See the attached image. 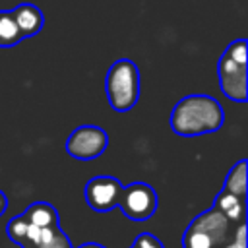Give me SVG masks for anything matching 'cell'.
<instances>
[{
    "instance_id": "cell-1",
    "label": "cell",
    "mask_w": 248,
    "mask_h": 248,
    "mask_svg": "<svg viewBox=\"0 0 248 248\" xmlns=\"http://www.w3.org/2000/svg\"><path fill=\"white\" fill-rule=\"evenodd\" d=\"M170 130L184 138L217 132L225 122L221 103L209 95H186L170 112Z\"/></svg>"
},
{
    "instance_id": "cell-2",
    "label": "cell",
    "mask_w": 248,
    "mask_h": 248,
    "mask_svg": "<svg viewBox=\"0 0 248 248\" xmlns=\"http://www.w3.org/2000/svg\"><path fill=\"white\" fill-rule=\"evenodd\" d=\"M219 85L227 99L246 103L248 99V70H246V39L232 41L219 58Z\"/></svg>"
},
{
    "instance_id": "cell-3",
    "label": "cell",
    "mask_w": 248,
    "mask_h": 248,
    "mask_svg": "<svg viewBox=\"0 0 248 248\" xmlns=\"http://www.w3.org/2000/svg\"><path fill=\"white\" fill-rule=\"evenodd\" d=\"M105 93L116 112H128L140 99V70L128 60H116L105 76Z\"/></svg>"
},
{
    "instance_id": "cell-4",
    "label": "cell",
    "mask_w": 248,
    "mask_h": 248,
    "mask_svg": "<svg viewBox=\"0 0 248 248\" xmlns=\"http://www.w3.org/2000/svg\"><path fill=\"white\" fill-rule=\"evenodd\" d=\"M231 236V221L217 207L192 219L182 234V248H221Z\"/></svg>"
},
{
    "instance_id": "cell-5",
    "label": "cell",
    "mask_w": 248,
    "mask_h": 248,
    "mask_svg": "<svg viewBox=\"0 0 248 248\" xmlns=\"http://www.w3.org/2000/svg\"><path fill=\"white\" fill-rule=\"evenodd\" d=\"M157 192L145 182H132L122 186L118 205L120 211L132 221H147L157 211Z\"/></svg>"
},
{
    "instance_id": "cell-6",
    "label": "cell",
    "mask_w": 248,
    "mask_h": 248,
    "mask_svg": "<svg viewBox=\"0 0 248 248\" xmlns=\"http://www.w3.org/2000/svg\"><path fill=\"white\" fill-rule=\"evenodd\" d=\"M108 136L99 126H78L66 140V151L78 161H91L103 155Z\"/></svg>"
},
{
    "instance_id": "cell-7",
    "label": "cell",
    "mask_w": 248,
    "mask_h": 248,
    "mask_svg": "<svg viewBox=\"0 0 248 248\" xmlns=\"http://www.w3.org/2000/svg\"><path fill=\"white\" fill-rule=\"evenodd\" d=\"M120 192H122V182L118 178L101 174V176H93L91 180H87L83 196L91 209L105 213L118 205Z\"/></svg>"
},
{
    "instance_id": "cell-8",
    "label": "cell",
    "mask_w": 248,
    "mask_h": 248,
    "mask_svg": "<svg viewBox=\"0 0 248 248\" xmlns=\"http://www.w3.org/2000/svg\"><path fill=\"white\" fill-rule=\"evenodd\" d=\"M12 16H14V21L21 33L23 39L27 37H35L41 29H43V23H45V16L43 12L35 6V4H19L12 10Z\"/></svg>"
},
{
    "instance_id": "cell-9",
    "label": "cell",
    "mask_w": 248,
    "mask_h": 248,
    "mask_svg": "<svg viewBox=\"0 0 248 248\" xmlns=\"http://www.w3.org/2000/svg\"><path fill=\"white\" fill-rule=\"evenodd\" d=\"M246 200L234 196V194H229V192H221L217 198H215V203L213 207H217L219 211L225 213V217L231 221V223H240L244 221V213H246Z\"/></svg>"
},
{
    "instance_id": "cell-10",
    "label": "cell",
    "mask_w": 248,
    "mask_h": 248,
    "mask_svg": "<svg viewBox=\"0 0 248 248\" xmlns=\"http://www.w3.org/2000/svg\"><path fill=\"white\" fill-rule=\"evenodd\" d=\"M23 217L29 223L37 225V227H54V225H58V211L54 209V205H50L46 202L31 203L23 211Z\"/></svg>"
},
{
    "instance_id": "cell-11",
    "label": "cell",
    "mask_w": 248,
    "mask_h": 248,
    "mask_svg": "<svg viewBox=\"0 0 248 248\" xmlns=\"http://www.w3.org/2000/svg\"><path fill=\"white\" fill-rule=\"evenodd\" d=\"M246 170H248V163L246 159H240L227 174L225 178V186L223 190L229 194H234L242 200H246Z\"/></svg>"
},
{
    "instance_id": "cell-12",
    "label": "cell",
    "mask_w": 248,
    "mask_h": 248,
    "mask_svg": "<svg viewBox=\"0 0 248 248\" xmlns=\"http://www.w3.org/2000/svg\"><path fill=\"white\" fill-rule=\"evenodd\" d=\"M23 37L14 21L12 10H0V48H10L21 43Z\"/></svg>"
},
{
    "instance_id": "cell-13",
    "label": "cell",
    "mask_w": 248,
    "mask_h": 248,
    "mask_svg": "<svg viewBox=\"0 0 248 248\" xmlns=\"http://www.w3.org/2000/svg\"><path fill=\"white\" fill-rule=\"evenodd\" d=\"M6 232H8V236H10L14 242H17L21 248L27 246V219L23 217V213H21L19 217H14V219L8 223Z\"/></svg>"
},
{
    "instance_id": "cell-14",
    "label": "cell",
    "mask_w": 248,
    "mask_h": 248,
    "mask_svg": "<svg viewBox=\"0 0 248 248\" xmlns=\"http://www.w3.org/2000/svg\"><path fill=\"white\" fill-rule=\"evenodd\" d=\"M221 248H246V223L244 221L238 223L232 236H229Z\"/></svg>"
},
{
    "instance_id": "cell-15",
    "label": "cell",
    "mask_w": 248,
    "mask_h": 248,
    "mask_svg": "<svg viewBox=\"0 0 248 248\" xmlns=\"http://www.w3.org/2000/svg\"><path fill=\"white\" fill-rule=\"evenodd\" d=\"M132 248H163V244L149 232H143L140 234L136 240H134V246Z\"/></svg>"
},
{
    "instance_id": "cell-16",
    "label": "cell",
    "mask_w": 248,
    "mask_h": 248,
    "mask_svg": "<svg viewBox=\"0 0 248 248\" xmlns=\"http://www.w3.org/2000/svg\"><path fill=\"white\" fill-rule=\"evenodd\" d=\"M39 248H72V244H70L68 236L58 229V232H56L46 244H43V246H39Z\"/></svg>"
},
{
    "instance_id": "cell-17",
    "label": "cell",
    "mask_w": 248,
    "mask_h": 248,
    "mask_svg": "<svg viewBox=\"0 0 248 248\" xmlns=\"http://www.w3.org/2000/svg\"><path fill=\"white\" fill-rule=\"evenodd\" d=\"M39 238H41V227H37V225L27 221V244H33L37 248L39 246Z\"/></svg>"
},
{
    "instance_id": "cell-18",
    "label": "cell",
    "mask_w": 248,
    "mask_h": 248,
    "mask_svg": "<svg viewBox=\"0 0 248 248\" xmlns=\"http://www.w3.org/2000/svg\"><path fill=\"white\" fill-rule=\"evenodd\" d=\"M6 207H8V198L4 196V192L0 190V215L6 211Z\"/></svg>"
},
{
    "instance_id": "cell-19",
    "label": "cell",
    "mask_w": 248,
    "mask_h": 248,
    "mask_svg": "<svg viewBox=\"0 0 248 248\" xmlns=\"http://www.w3.org/2000/svg\"><path fill=\"white\" fill-rule=\"evenodd\" d=\"M79 248H103L101 244H95V242H87V244H83V246H79Z\"/></svg>"
}]
</instances>
